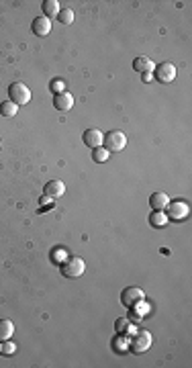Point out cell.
<instances>
[{"instance_id":"6da1fadb","label":"cell","mask_w":192,"mask_h":368,"mask_svg":"<svg viewBox=\"0 0 192 368\" xmlns=\"http://www.w3.org/2000/svg\"><path fill=\"white\" fill-rule=\"evenodd\" d=\"M152 342H154L152 334L145 332V330H137L133 334V338L129 340V348L135 354H143V352H147L149 348H152Z\"/></svg>"},{"instance_id":"7a4b0ae2","label":"cell","mask_w":192,"mask_h":368,"mask_svg":"<svg viewBox=\"0 0 192 368\" xmlns=\"http://www.w3.org/2000/svg\"><path fill=\"white\" fill-rule=\"evenodd\" d=\"M84 270H86V262H84L82 258L74 256V258H68L66 262L61 264V274L68 276V278H78L84 274Z\"/></svg>"},{"instance_id":"3957f363","label":"cell","mask_w":192,"mask_h":368,"mask_svg":"<svg viewBox=\"0 0 192 368\" xmlns=\"http://www.w3.org/2000/svg\"><path fill=\"white\" fill-rule=\"evenodd\" d=\"M8 96L14 104L20 106V104H27L31 100V90H29V86H25L23 82H14L8 88Z\"/></svg>"},{"instance_id":"277c9868","label":"cell","mask_w":192,"mask_h":368,"mask_svg":"<svg viewBox=\"0 0 192 368\" xmlns=\"http://www.w3.org/2000/svg\"><path fill=\"white\" fill-rule=\"evenodd\" d=\"M104 149L106 151H123L127 145V135L123 131H111L104 135Z\"/></svg>"},{"instance_id":"5b68a950","label":"cell","mask_w":192,"mask_h":368,"mask_svg":"<svg viewBox=\"0 0 192 368\" xmlns=\"http://www.w3.org/2000/svg\"><path fill=\"white\" fill-rule=\"evenodd\" d=\"M168 209V219H172V221H182V219H186L188 217V205L184 203V201H170V205L166 207Z\"/></svg>"},{"instance_id":"8992f818","label":"cell","mask_w":192,"mask_h":368,"mask_svg":"<svg viewBox=\"0 0 192 368\" xmlns=\"http://www.w3.org/2000/svg\"><path fill=\"white\" fill-rule=\"evenodd\" d=\"M143 299H145V295H143V291L139 287H127L121 293V301H123L125 307H135V305H139Z\"/></svg>"},{"instance_id":"52a82bcc","label":"cell","mask_w":192,"mask_h":368,"mask_svg":"<svg viewBox=\"0 0 192 368\" xmlns=\"http://www.w3.org/2000/svg\"><path fill=\"white\" fill-rule=\"evenodd\" d=\"M154 74H156L158 82L170 84V82H174V78H176V66H174V63H170V61H164L154 70Z\"/></svg>"},{"instance_id":"ba28073f","label":"cell","mask_w":192,"mask_h":368,"mask_svg":"<svg viewBox=\"0 0 192 368\" xmlns=\"http://www.w3.org/2000/svg\"><path fill=\"white\" fill-rule=\"evenodd\" d=\"M84 143H86L90 149H96V147H102V141H104V133L98 131V129H86L82 135Z\"/></svg>"},{"instance_id":"9c48e42d","label":"cell","mask_w":192,"mask_h":368,"mask_svg":"<svg viewBox=\"0 0 192 368\" xmlns=\"http://www.w3.org/2000/svg\"><path fill=\"white\" fill-rule=\"evenodd\" d=\"M31 29H33V33H35L37 37H47V35L51 33V20H49L47 16H37V18L33 20Z\"/></svg>"},{"instance_id":"30bf717a","label":"cell","mask_w":192,"mask_h":368,"mask_svg":"<svg viewBox=\"0 0 192 368\" xmlns=\"http://www.w3.org/2000/svg\"><path fill=\"white\" fill-rule=\"evenodd\" d=\"M53 106H55L57 111H70L72 106H74V96L68 90H63V92H59V94L53 96Z\"/></svg>"},{"instance_id":"8fae6325","label":"cell","mask_w":192,"mask_h":368,"mask_svg":"<svg viewBox=\"0 0 192 368\" xmlns=\"http://www.w3.org/2000/svg\"><path fill=\"white\" fill-rule=\"evenodd\" d=\"M43 192H45V197H49V199H59V197L66 194V184H63L61 180H49L45 184Z\"/></svg>"},{"instance_id":"7c38bea8","label":"cell","mask_w":192,"mask_h":368,"mask_svg":"<svg viewBox=\"0 0 192 368\" xmlns=\"http://www.w3.org/2000/svg\"><path fill=\"white\" fill-rule=\"evenodd\" d=\"M115 332H117L119 336H127V338H129V336H133V334L137 332V328L131 323L129 317H119V319L115 321Z\"/></svg>"},{"instance_id":"4fadbf2b","label":"cell","mask_w":192,"mask_h":368,"mask_svg":"<svg viewBox=\"0 0 192 368\" xmlns=\"http://www.w3.org/2000/svg\"><path fill=\"white\" fill-rule=\"evenodd\" d=\"M168 205H170V197L166 192H154L152 197H149V207L154 211H166Z\"/></svg>"},{"instance_id":"5bb4252c","label":"cell","mask_w":192,"mask_h":368,"mask_svg":"<svg viewBox=\"0 0 192 368\" xmlns=\"http://www.w3.org/2000/svg\"><path fill=\"white\" fill-rule=\"evenodd\" d=\"M133 70H137L139 74H152L156 70V63L149 59V57H135L133 59Z\"/></svg>"},{"instance_id":"9a60e30c","label":"cell","mask_w":192,"mask_h":368,"mask_svg":"<svg viewBox=\"0 0 192 368\" xmlns=\"http://www.w3.org/2000/svg\"><path fill=\"white\" fill-rule=\"evenodd\" d=\"M14 334V323L10 319H0V342L10 340Z\"/></svg>"},{"instance_id":"2e32d148","label":"cell","mask_w":192,"mask_h":368,"mask_svg":"<svg viewBox=\"0 0 192 368\" xmlns=\"http://www.w3.org/2000/svg\"><path fill=\"white\" fill-rule=\"evenodd\" d=\"M59 10H61V8H59V2H57V0H45V2H43V16H47L49 20L55 18V16L59 14Z\"/></svg>"},{"instance_id":"e0dca14e","label":"cell","mask_w":192,"mask_h":368,"mask_svg":"<svg viewBox=\"0 0 192 368\" xmlns=\"http://www.w3.org/2000/svg\"><path fill=\"white\" fill-rule=\"evenodd\" d=\"M16 113H18V104H14L12 100H6L0 104V115L4 119H12V117H16Z\"/></svg>"},{"instance_id":"ac0fdd59","label":"cell","mask_w":192,"mask_h":368,"mask_svg":"<svg viewBox=\"0 0 192 368\" xmlns=\"http://www.w3.org/2000/svg\"><path fill=\"white\" fill-rule=\"evenodd\" d=\"M168 221L170 219H168V215L164 211H154L152 215H149V223H152L154 227H164Z\"/></svg>"},{"instance_id":"d6986e66","label":"cell","mask_w":192,"mask_h":368,"mask_svg":"<svg viewBox=\"0 0 192 368\" xmlns=\"http://www.w3.org/2000/svg\"><path fill=\"white\" fill-rule=\"evenodd\" d=\"M113 348H117L119 352H127V350H129V338L117 334V338L113 340Z\"/></svg>"},{"instance_id":"ffe728a7","label":"cell","mask_w":192,"mask_h":368,"mask_svg":"<svg viewBox=\"0 0 192 368\" xmlns=\"http://www.w3.org/2000/svg\"><path fill=\"white\" fill-rule=\"evenodd\" d=\"M57 18H59V23H63V25H72L74 23V10L72 8H61Z\"/></svg>"},{"instance_id":"44dd1931","label":"cell","mask_w":192,"mask_h":368,"mask_svg":"<svg viewBox=\"0 0 192 368\" xmlns=\"http://www.w3.org/2000/svg\"><path fill=\"white\" fill-rule=\"evenodd\" d=\"M109 156H111V151H106L104 147H96V149L92 151V160H94V162H100V164L109 160Z\"/></svg>"},{"instance_id":"7402d4cb","label":"cell","mask_w":192,"mask_h":368,"mask_svg":"<svg viewBox=\"0 0 192 368\" xmlns=\"http://www.w3.org/2000/svg\"><path fill=\"white\" fill-rule=\"evenodd\" d=\"M51 90H55V94H59V92H63V90H66V84H63L61 80H53V84H51Z\"/></svg>"},{"instance_id":"603a6c76","label":"cell","mask_w":192,"mask_h":368,"mask_svg":"<svg viewBox=\"0 0 192 368\" xmlns=\"http://www.w3.org/2000/svg\"><path fill=\"white\" fill-rule=\"evenodd\" d=\"M14 348H16V346H14V344H10V342L6 340V342H4V346H2V354H12V352H14Z\"/></svg>"},{"instance_id":"cb8c5ba5","label":"cell","mask_w":192,"mask_h":368,"mask_svg":"<svg viewBox=\"0 0 192 368\" xmlns=\"http://www.w3.org/2000/svg\"><path fill=\"white\" fill-rule=\"evenodd\" d=\"M141 78H143V82H149L152 80V74H141Z\"/></svg>"},{"instance_id":"d4e9b609","label":"cell","mask_w":192,"mask_h":368,"mask_svg":"<svg viewBox=\"0 0 192 368\" xmlns=\"http://www.w3.org/2000/svg\"><path fill=\"white\" fill-rule=\"evenodd\" d=\"M0 354H2V344H0Z\"/></svg>"}]
</instances>
